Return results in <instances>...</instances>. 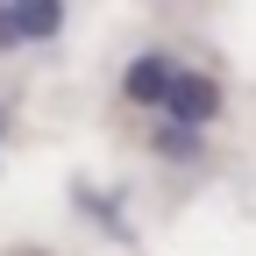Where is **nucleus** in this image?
I'll list each match as a JSON object with an SVG mask.
<instances>
[{"label": "nucleus", "instance_id": "f257e3e1", "mask_svg": "<svg viewBox=\"0 0 256 256\" xmlns=\"http://www.w3.org/2000/svg\"><path fill=\"white\" fill-rule=\"evenodd\" d=\"M164 114H171V128H185V136H200V128L220 114V86L206 78V72H185L178 64V78H171V100H164Z\"/></svg>", "mask_w": 256, "mask_h": 256}, {"label": "nucleus", "instance_id": "f03ea898", "mask_svg": "<svg viewBox=\"0 0 256 256\" xmlns=\"http://www.w3.org/2000/svg\"><path fill=\"white\" fill-rule=\"evenodd\" d=\"M171 78H178V64H171L164 50H150V57H136V64L121 72V92H128L136 107H164V100H171Z\"/></svg>", "mask_w": 256, "mask_h": 256}, {"label": "nucleus", "instance_id": "7ed1b4c3", "mask_svg": "<svg viewBox=\"0 0 256 256\" xmlns=\"http://www.w3.org/2000/svg\"><path fill=\"white\" fill-rule=\"evenodd\" d=\"M64 28L57 0H22V8H0V43H43Z\"/></svg>", "mask_w": 256, "mask_h": 256}, {"label": "nucleus", "instance_id": "20e7f679", "mask_svg": "<svg viewBox=\"0 0 256 256\" xmlns=\"http://www.w3.org/2000/svg\"><path fill=\"white\" fill-rule=\"evenodd\" d=\"M156 150H164V156H192V150H200V136H185V128H171V121H164V136H156Z\"/></svg>", "mask_w": 256, "mask_h": 256}, {"label": "nucleus", "instance_id": "39448f33", "mask_svg": "<svg viewBox=\"0 0 256 256\" xmlns=\"http://www.w3.org/2000/svg\"><path fill=\"white\" fill-rule=\"evenodd\" d=\"M0 128H8V121H0Z\"/></svg>", "mask_w": 256, "mask_h": 256}]
</instances>
